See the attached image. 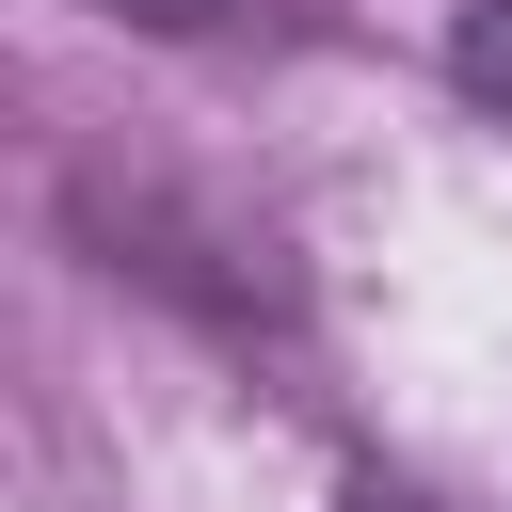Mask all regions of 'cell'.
Listing matches in <instances>:
<instances>
[{
  "mask_svg": "<svg viewBox=\"0 0 512 512\" xmlns=\"http://www.w3.org/2000/svg\"><path fill=\"white\" fill-rule=\"evenodd\" d=\"M144 32H320V0H112Z\"/></svg>",
  "mask_w": 512,
  "mask_h": 512,
  "instance_id": "obj_1",
  "label": "cell"
},
{
  "mask_svg": "<svg viewBox=\"0 0 512 512\" xmlns=\"http://www.w3.org/2000/svg\"><path fill=\"white\" fill-rule=\"evenodd\" d=\"M448 80H464L480 112H512V0H464V16H448Z\"/></svg>",
  "mask_w": 512,
  "mask_h": 512,
  "instance_id": "obj_2",
  "label": "cell"
},
{
  "mask_svg": "<svg viewBox=\"0 0 512 512\" xmlns=\"http://www.w3.org/2000/svg\"><path fill=\"white\" fill-rule=\"evenodd\" d=\"M336 512H432V496H400V480H352V496H336Z\"/></svg>",
  "mask_w": 512,
  "mask_h": 512,
  "instance_id": "obj_3",
  "label": "cell"
}]
</instances>
